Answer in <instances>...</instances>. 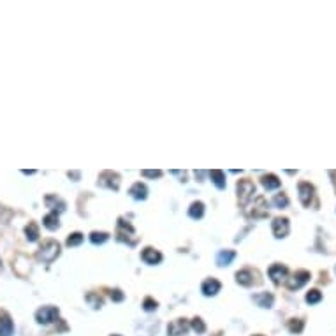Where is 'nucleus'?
<instances>
[{
  "label": "nucleus",
  "instance_id": "13",
  "mask_svg": "<svg viewBox=\"0 0 336 336\" xmlns=\"http://www.w3.org/2000/svg\"><path fill=\"white\" fill-rule=\"evenodd\" d=\"M236 257L234 250H222V252L216 253V264L218 266H229Z\"/></svg>",
  "mask_w": 336,
  "mask_h": 336
},
{
  "label": "nucleus",
  "instance_id": "15",
  "mask_svg": "<svg viewBox=\"0 0 336 336\" xmlns=\"http://www.w3.org/2000/svg\"><path fill=\"white\" fill-rule=\"evenodd\" d=\"M236 282L240 283V285H245V287H250L253 283V273L248 271V269H243V271H238L236 273Z\"/></svg>",
  "mask_w": 336,
  "mask_h": 336
},
{
  "label": "nucleus",
  "instance_id": "27",
  "mask_svg": "<svg viewBox=\"0 0 336 336\" xmlns=\"http://www.w3.org/2000/svg\"><path fill=\"white\" fill-rule=\"evenodd\" d=\"M273 204H275L276 208H285L287 204H289V199H287L285 194H276L275 199H273Z\"/></svg>",
  "mask_w": 336,
  "mask_h": 336
},
{
  "label": "nucleus",
  "instance_id": "7",
  "mask_svg": "<svg viewBox=\"0 0 336 336\" xmlns=\"http://www.w3.org/2000/svg\"><path fill=\"white\" fill-rule=\"evenodd\" d=\"M308 280H310V273L308 271H298V273H294V276H292V278H289V280H287V287H289L290 290L301 289V287H303Z\"/></svg>",
  "mask_w": 336,
  "mask_h": 336
},
{
  "label": "nucleus",
  "instance_id": "19",
  "mask_svg": "<svg viewBox=\"0 0 336 336\" xmlns=\"http://www.w3.org/2000/svg\"><path fill=\"white\" fill-rule=\"evenodd\" d=\"M42 224H44V227H48L50 230H55L56 227L60 226V222H58V215L51 212L50 215L44 216V220H42Z\"/></svg>",
  "mask_w": 336,
  "mask_h": 336
},
{
  "label": "nucleus",
  "instance_id": "16",
  "mask_svg": "<svg viewBox=\"0 0 336 336\" xmlns=\"http://www.w3.org/2000/svg\"><path fill=\"white\" fill-rule=\"evenodd\" d=\"M46 204L53 210V213L56 212H64L65 210V203L64 201H60V199L56 197V195H48L46 197Z\"/></svg>",
  "mask_w": 336,
  "mask_h": 336
},
{
  "label": "nucleus",
  "instance_id": "20",
  "mask_svg": "<svg viewBox=\"0 0 336 336\" xmlns=\"http://www.w3.org/2000/svg\"><path fill=\"white\" fill-rule=\"evenodd\" d=\"M263 185L266 190H275L280 187V180H278L275 175H266L263 178Z\"/></svg>",
  "mask_w": 336,
  "mask_h": 336
},
{
  "label": "nucleus",
  "instance_id": "10",
  "mask_svg": "<svg viewBox=\"0 0 336 336\" xmlns=\"http://www.w3.org/2000/svg\"><path fill=\"white\" fill-rule=\"evenodd\" d=\"M269 278H271L275 283H280L282 280H285L287 278V267L285 266H282V264H273L271 267H269Z\"/></svg>",
  "mask_w": 336,
  "mask_h": 336
},
{
  "label": "nucleus",
  "instance_id": "4",
  "mask_svg": "<svg viewBox=\"0 0 336 336\" xmlns=\"http://www.w3.org/2000/svg\"><path fill=\"white\" fill-rule=\"evenodd\" d=\"M99 185L106 187L111 190H118V185H120V176L116 173H111V171H104L101 176H99Z\"/></svg>",
  "mask_w": 336,
  "mask_h": 336
},
{
  "label": "nucleus",
  "instance_id": "30",
  "mask_svg": "<svg viewBox=\"0 0 336 336\" xmlns=\"http://www.w3.org/2000/svg\"><path fill=\"white\" fill-rule=\"evenodd\" d=\"M87 300L90 301V303H92L93 308H101V306H102V300H101V298H99V296L90 294V296H88V298H87Z\"/></svg>",
  "mask_w": 336,
  "mask_h": 336
},
{
  "label": "nucleus",
  "instance_id": "26",
  "mask_svg": "<svg viewBox=\"0 0 336 336\" xmlns=\"http://www.w3.org/2000/svg\"><path fill=\"white\" fill-rule=\"evenodd\" d=\"M83 243V234L81 232H74V234H71L69 238H67V245L69 247H78V245Z\"/></svg>",
  "mask_w": 336,
  "mask_h": 336
},
{
  "label": "nucleus",
  "instance_id": "31",
  "mask_svg": "<svg viewBox=\"0 0 336 336\" xmlns=\"http://www.w3.org/2000/svg\"><path fill=\"white\" fill-rule=\"evenodd\" d=\"M141 175H143V176H148V178H159V176H160L162 173H160V171H143Z\"/></svg>",
  "mask_w": 336,
  "mask_h": 336
},
{
  "label": "nucleus",
  "instance_id": "22",
  "mask_svg": "<svg viewBox=\"0 0 336 336\" xmlns=\"http://www.w3.org/2000/svg\"><path fill=\"white\" fill-rule=\"evenodd\" d=\"M303 329H304V322L301 318H292L289 322V331L292 333V335H300Z\"/></svg>",
  "mask_w": 336,
  "mask_h": 336
},
{
  "label": "nucleus",
  "instance_id": "28",
  "mask_svg": "<svg viewBox=\"0 0 336 336\" xmlns=\"http://www.w3.org/2000/svg\"><path fill=\"white\" fill-rule=\"evenodd\" d=\"M192 329L197 333V335H201V333L206 331V326H204V322L201 320V318H194V320H192Z\"/></svg>",
  "mask_w": 336,
  "mask_h": 336
},
{
  "label": "nucleus",
  "instance_id": "11",
  "mask_svg": "<svg viewBox=\"0 0 336 336\" xmlns=\"http://www.w3.org/2000/svg\"><path fill=\"white\" fill-rule=\"evenodd\" d=\"M141 259H143L146 264H159L162 261V255L159 250L155 248H144L141 253Z\"/></svg>",
  "mask_w": 336,
  "mask_h": 336
},
{
  "label": "nucleus",
  "instance_id": "1",
  "mask_svg": "<svg viewBox=\"0 0 336 336\" xmlns=\"http://www.w3.org/2000/svg\"><path fill=\"white\" fill-rule=\"evenodd\" d=\"M58 253H60V245L53 240H48L42 243V247L39 248V252H37V259L42 261V263L50 264L58 257Z\"/></svg>",
  "mask_w": 336,
  "mask_h": 336
},
{
  "label": "nucleus",
  "instance_id": "2",
  "mask_svg": "<svg viewBox=\"0 0 336 336\" xmlns=\"http://www.w3.org/2000/svg\"><path fill=\"white\" fill-rule=\"evenodd\" d=\"M253 194H255V185L250 180H241L240 183H238V197H240L241 204L248 203L250 199L253 197Z\"/></svg>",
  "mask_w": 336,
  "mask_h": 336
},
{
  "label": "nucleus",
  "instance_id": "12",
  "mask_svg": "<svg viewBox=\"0 0 336 336\" xmlns=\"http://www.w3.org/2000/svg\"><path fill=\"white\" fill-rule=\"evenodd\" d=\"M273 301H275V298L269 292H261V294L253 296V303L257 304V306H261V308H271Z\"/></svg>",
  "mask_w": 336,
  "mask_h": 336
},
{
  "label": "nucleus",
  "instance_id": "23",
  "mask_svg": "<svg viewBox=\"0 0 336 336\" xmlns=\"http://www.w3.org/2000/svg\"><path fill=\"white\" fill-rule=\"evenodd\" d=\"M25 234H27L28 241H37V238H39V229H37V226L34 222L25 227Z\"/></svg>",
  "mask_w": 336,
  "mask_h": 336
},
{
  "label": "nucleus",
  "instance_id": "3",
  "mask_svg": "<svg viewBox=\"0 0 336 336\" xmlns=\"http://www.w3.org/2000/svg\"><path fill=\"white\" fill-rule=\"evenodd\" d=\"M35 318L39 324H51L58 318V310L55 306H42L41 310H37Z\"/></svg>",
  "mask_w": 336,
  "mask_h": 336
},
{
  "label": "nucleus",
  "instance_id": "33",
  "mask_svg": "<svg viewBox=\"0 0 336 336\" xmlns=\"http://www.w3.org/2000/svg\"><path fill=\"white\" fill-rule=\"evenodd\" d=\"M113 336H120V335H113Z\"/></svg>",
  "mask_w": 336,
  "mask_h": 336
},
{
  "label": "nucleus",
  "instance_id": "32",
  "mask_svg": "<svg viewBox=\"0 0 336 336\" xmlns=\"http://www.w3.org/2000/svg\"><path fill=\"white\" fill-rule=\"evenodd\" d=\"M111 298L115 301H122L124 300V294H122L120 290H113V292H111Z\"/></svg>",
  "mask_w": 336,
  "mask_h": 336
},
{
  "label": "nucleus",
  "instance_id": "34",
  "mask_svg": "<svg viewBox=\"0 0 336 336\" xmlns=\"http://www.w3.org/2000/svg\"><path fill=\"white\" fill-rule=\"evenodd\" d=\"M255 336H263V335H255Z\"/></svg>",
  "mask_w": 336,
  "mask_h": 336
},
{
  "label": "nucleus",
  "instance_id": "25",
  "mask_svg": "<svg viewBox=\"0 0 336 336\" xmlns=\"http://www.w3.org/2000/svg\"><path fill=\"white\" fill-rule=\"evenodd\" d=\"M107 238H109V236H107L106 232H92V234H90V241H92L93 245H102L104 241H107Z\"/></svg>",
  "mask_w": 336,
  "mask_h": 336
},
{
  "label": "nucleus",
  "instance_id": "8",
  "mask_svg": "<svg viewBox=\"0 0 336 336\" xmlns=\"http://www.w3.org/2000/svg\"><path fill=\"white\" fill-rule=\"evenodd\" d=\"M298 189H300L301 204H303V206H310V203H312V199H313V187L310 183H306V181H301Z\"/></svg>",
  "mask_w": 336,
  "mask_h": 336
},
{
  "label": "nucleus",
  "instance_id": "17",
  "mask_svg": "<svg viewBox=\"0 0 336 336\" xmlns=\"http://www.w3.org/2000/svg\"><path fill=\"white\" fill-rule=\"evenodd\" d=\"M146 194H148V190L143 183H136V185H132V189H130V195H132L134 199H138V201L146 199Z\"/></svg>",
  "mask_w": 336,
  "mask_h": 336
},
{
  "label": "nucleus",
  "instance_id": "35",
  "mask_svg": "<svg viewBox=\"0 0 336 336\" xmlns=\"http://www.w3.org/2000/svg\"><path fill=\"white\" fill-rule=\"evenodd\" d=\"M335 271H336V267H335Z\"/></svg>",
  "mask_w": 336,
  "mask_h": 336
},
{
  "label": "nucleus",
  "instance_id": "29",
  "mask_svg": "<svg viewBox=\"0 0 336 336\" xmlns=\"http://www.w3.org/2000/svg\"><path fill=\"white\" fill-rule=\"evenodd\" d=\"M143 308L146 310V312H153V310H157V301H153L152 298H146L143 303Z\"/></svg>",
  "mask_w": 336,
  "mask_h": 336
},
{
  "label": "nucleus",
  "instance_id": "6",
  "mask_svg": "<svg viewBox=\"0 0 336 336\" xmlns=\"http://www.w3.org/2000/svg\"><path fill=\"white\" fill-rule=\"evenodd\" d=\"M189 331V322L185 318H176L167 326V335L169 336H181Z\"/></svg>",
  "mask_w": 336,
  "mask_h": 336
},
{
  "label": "nucleus",
  "instance_id": "24",
  "mask_svg": "<svg viewBox=\"0 0 336 336\" xmlns=\"http://www.w3.org/2000/svg\"><path fill=\"white\" fill-rule=\"evenodd\" d=\"M320 300H322V294L318 290H310L308 294H306V303L308 304H317L320 303Z\"/></svg>",
  "mask_w": 336,
  "mask_h": 336
},
{
  "label": "nucleus",
  "instance_id": "5",
  "mask_svg": "<svg viewBox=\"0 0 336 336\" xmlns=\"http://www.w3.org/2000/svg\"><path fill=\"white\" fill-rule=\"evenodd\" d=\"M289 220L287 218H283V216H278V218H275L273 220V234H275V238H285L287 234H289Z\"/></svg>",
  "mask_w": 336,
  "mask_h": 336
},
{
  "label": "nucleus",
  "instance_id": "21",
  "mask_svg": "<svg viewBox=\"0 0 336 336\" xmlns=\"http://www.w3.org/2000/svg\"><path fill=\"white\" fill-rule=\"evenodd\" d=\"M203 213H204V204L203 203H192V206H190V210H189V215L192 216V218H201L203 216Z\"/></svg>",
  "mask_w": 336,
  "mask_h": 336
},
{
  "label": "nucleus",
  "instance_id": "14",
  "mask_svg": "<svg viewBox=\"0 0 336 336\" xmlns=\"http://www.w3.org/2000/svg\"><path fill=\"white\" fill-rule=\"evenodd\" d=\"M220 287H222L220 282L215 280V278H210V280H206L203 283V294L208 296V298H210V296H215L216 292L220 290Z\"/></svg>",
  "mask_w": 336,
  "mask_h": 336
},
{
  "label": "nucleus",
  "instance_id": "18",
  "mask_svg": "<svg viewBox=\"0 0 336 336\" xmlns=\"http://www.w3.org/2000/svg\"><path fill=\"white\" fill-rule=\"evenodd\" d=\"M210 178H212L213 183L218 187V189H226V176H224V173L222 171H210Z\"/></svg>",
  "mask_w": 336,
  "mask_h": 336
},
{
  "label": "nucleus",
  "instance_id": "9",
  "mask_svg": "<svg viewBox=\"0 0 336 336\" xmlns=\"http://www.w3.org/2000/svg\"><path fill=\"white\" fill-rule=\"evenodd\" d=\"M14 324L5 312H0V336H13Z\"/></svg>",
  "mask_w": 336,
  "mask_h": 336
}]
</instances>
